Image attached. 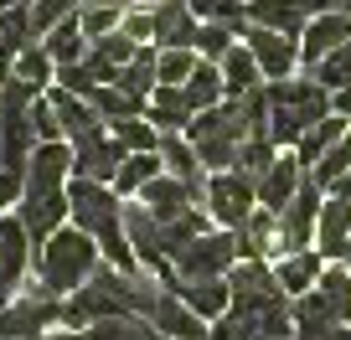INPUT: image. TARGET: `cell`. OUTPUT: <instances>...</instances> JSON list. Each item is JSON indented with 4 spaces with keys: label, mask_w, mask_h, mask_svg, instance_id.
Wrapping results in <instances>:
<instances>
[{
    "label": "cell",
    "mask_w": 351,
    "mask_h": 340,
    "mask_svg": "<svg viewBox=\"0 0 351 340\" xmlns=\"http://www.w3.org/2000/svg\"><path fill=\"white\" fill-rule=\"evenodd\" d=\"M300 181H305V165H300V155L289 150V155H274V165L258 176V207L263 211H285L289 207V196L300 191Z\"/></svg>",
    "instance_id": "ac0fdd59"
},
{
    "label": "cell",
    "mask_w": 351,
    "mask_h": 340,
    "mask_svg": "<svg viewBox=\"0 0 351 340\" xmlns=\"http://www.w3.org/2000/svg\"><path fill=\"white\" fill-rule=\"evenodd\" d=\"M202 232H207V211L202 207H191V211H181V217L176 222H165V248H186L191 237H202Z\"/></svg>",
    "instance_id": "7bdbcfd3"
},
{
    "label": "cell",
    "mask_w": 351,
    "mask_h": 340,
    "mask_svg": "<svg viewBox=\"0 0 351 340\" xmlns=\"http://www.w3.org/2000/svg\"><path fill=\"white\" fill-rule=\"evenodd\" d=\"M145 319H150L160 335H171V340H207L202 315H197L191 304H181L165 284H160V294H155V304H150V315H145Z\"/></svg>",
    "instance_id": "e0dca14e"
},
{
    "label": "cell",
    "mask_w": 351,
    "mask_h": 340,
    "mask_svg": "<svg viewBox=\"0 0 351 340\" xmlns=\"http://www.w3.org/2000/svg\"><path fill=\"white\" fill-rule=\"evenodd\" d=\"M155 73H160V83H171V88H181V83H186L191 77V67L202 62L197 57V47H155Z\"/></svg>",
    "instance_id": "74e56055"
},
{
    "label": "cell",
    "mask_w": 351,
    "mask_h": 340,
    "mask_svg": "<svg viewBox=\"0 0 351 340\" xmlns=\"http://www.w3.org/2000/svg\"><path fill=\"white\" fill-rule=\"evenodd\" d=\"M145 119H150L160 134H186V124L197 119V109H191L186 88H171V83H160V88L150 93V103H145Z\"/></svg>",
    "instance_id": "7402d4cb"
},
{
    "label": "cell",
    "mask_w": 351,
    "mask_h": 340,
    "mask_svg": "<svg viewBox=\"0 0 351 340\" xmlns=\"http://www.w3.org/2000/svg\"><path fill=\"white\" fill-rule=\"evenodd\" d=\"M346 42H351V16H341V11L310 16L305 36H300V62L315 67V62H326V57L336 52V47H346Z\"/></svg>",
    "instance_id": "2e32d148"
},
{
    "label": "cell",
    "mask_w": 351,
    "mask_h": 340,
    "mask_svg": "<svg viewBox=\"0 0 351 340\" xmlns=\"http://www.w3.org/2000/svg\"><path fill=\"white\" fill-rule=\"evenodd\" d=\"M124 237H130L134 263H140L145 274L160 278L165 268H171V248H165V222L155 217L145 201H140V207H124Z\"/></svg>",
    "instance_id": "9c48e42d"
},
{
    "label": "cell",
    "mask_w": 351,
    "mask_h": 340,
    "mask_svg": "<svg viewBox=\"0 0 351 340\" xmlns=\"http://www.w3.org/2000/svg\"><path fill=\"white\" fill-rule=\"evenodd\" d=\"M330 109L341 114V119H351V88H341V93H330Z\"/></svg>",
    "instance_id": "f907efd6"
},
{
    "label": "cell",
    "mask_w": 351,
    "mask_h": 340,
    "mask_svg": "<svg viewBox=\"0 0 351 340\" xmlns=\"http://www.w3.org/2000/svg\"><path fill=\"white\" fill-rule=\"evenodd\" d=\"M320 181L305 170V181H300V191L289 196L285 211H274V252L285 258V252H300L310 248V237H315V217H320Z\"/></svg>",
    "instance_id": "5b68a950"
},
{
    "label": "cell",
    "mask_w": 351,
    "mask_h": 340,
    "mask_svg": "<svg viewBox=\"0 0 351 340\" xmlns=\"http://www.w3.org/2000/svg\"><path fill=\"white\" fill-rule=\"evenodd\" d=\"M320 252H310V248H300V252H285L279 258V268H274V278H279V289H285L289 299L295 294H310V289L320 284Z\"/></svg>",
    "instance_id": "484cf974"
},
{
    "label": "cell",
    "mask_w": 351,
    "mask_h": 340,
    "mask_svg": "<svg viewBox=\"0 0 351 340\" xmlns=\"http://www.w3.org/2000/svg\"><path fill=\"white\" fill-rule=\"evenodd\" d=\"M77 5H83V0H32V36L42 42L57 21H67V16L77 11Z\"/></svg>",
    "instance_id": "b9f144b4"
},
{
    "label": "cell",
    "mask_w": 351,
    "mask_h": 340,
    "mask_svg": "<svg viewBox=\"0 0 351 340\" xmlns=\"http://www.w3.org/2000/svg\"><path fill=\"white\" fill-rule=\"evenodd\" d=\"M11 77H21L32 88H47V83H57V62H52V52H47L42 42H26L21 52H16V62H11Z\"/></svg>",
    "instance_id": "d6a6232c"
},
{
    "label": "cell",
    "mask_w": 351,
    "mask_h": 340,
    "mask_svg": "<svg viewBox=\"0 0 351 340\" xmlns=\"http://www.w3.org/2000/svg\"><path fill=\"white\" fill-rule=\"evenodd\" d=\"M150 21H155V47H191L197 42V26H202L186 0H155Z\"/></svg>",
    "instance_id": "44dd1931"
},
{
    "label": "cell",
    "mask_w": 351,
    "mask_h": 340,
    "mask_svg": "<svg viewBox=\"0 0 351 340\" xmlns=\"http://www.w3.org/2000/svg\"><path fill=\"white\" fill-rule=\"evenodd\" d=\"M160 165H165V176L186 181V186L202 196V186H207V165H202L197 144H191L186 134H160Z\"/></svg>",
    "instance_id": "603a6c76"
},
{
    "label": "cell",
    "mask_w": 351,
    "mask_h": 340,
    "mask_svg": "<svg viewBox=\"0 0 351 340\" xmlns=\"http://www.w3.org/2000/svg\"><path fill=\"white\" fill-rule=\"evenodd\" d=\"M186 140L197 144L202 165H212V170H232L243 140H248V124H243L238 99H222L217 109H202L197 119L186 124Z\"/></svg>",
    "instance_id": "277c9868"
},
{
    "label": "cell",
    "mask_w": 351,
    "mask_h": 340,
    "mask_svg": "<svg viewBox=\"0 0 351 340\" xmlns=\"http://www.w3.org/2000/svg\"><path fill=\"white\" fill-rule=\"evenodd\" d=\"M315 242H320V258H330V263H341V258L351 252V201H341V196L320 201Z\"/></svg>",
    "instance_id": "d6986e66"
},
{
    "label": "cell",
    "mask_w": 351,
    "mask_h": 340,
    "mask_svg": "<svg viewBox=\"0 0 351 340\" xmlns=\"http://www.w3.org/2000/svg\"><path fill=\"white\" fill-rule=\"evenodd\" d=\"M32 129H36V144H52V140H62V124H57V109H52V99H42L36 93V103H32Z\"/></svg>",
    "instance_id": "bcb514c9"
},
{
    "label": "cell",
    "mask_w": 351,
    "mask_h": 340,
    "mask_svg": "<svg viewBox=\"0 0 351 340\" xmlns=\"http://www.w3.org/2000/svg\"><path fill=\"white\" fill-rule=\"evenodd\" d=\"M315 294L326 299V309L341 319V325H351V268H346V263L326 268V274H320V284H315Z\"/></svg>",
    "instance_id": "e575fe53"
},
{
    "label": "cell",
    "mask_w": 351,
    "mask_h": 340,
    "mask_svg": "<svg viewBox=\"0 0 351 340\" xmlns=\"http://www.w3.org/2000/svg\"><path fill=\"white\" fill-rule=\"evenodd\" d=\"M274 155H279V144L269 140V134H248V140H243V150H238V165H232V170H238V176H248L253 186H258V176L269 170V165H274Z\"/></svg>",
    "instance_id": "8d00e7d4"
},
{
    "label": "cell",
    "mask_w": 351,
    "mask_h": 340,
    "mask_svg": "<svg viewBox=\"0 0 351 340\" xmlns=\"http://www.w3.org/2000/svg\"><path fill=\"white\" fill-rule=\"evenodd\" d=\"M232 242H238V258H263V252H274V211L258 207L238 232H232Z\"/></svg>",
    "instance_id": "836d02e7"
},
{
    "label": "cell",
    "mask_w": 351,
    "mask_h": 340,
    "mask_svg": "<svg viewBox=\"0 0 351 340\" xmlns=\"http://www.w3.org/2000/svg\"><path fill=\"white\" fill-rule=\"evenodd\" d=\"M140 201H145V207H150L160 222H176L181 211L197 207L202 196L186 186V181H176V176H155V181H145V186H140Z\"/></svg>",
    "instance_id": "cb8c5ba5"
},
{
    "label": "cell",
    "mask_w": 351,
    "mask_h": 340,
    "mask_svg": "<svg viewBox=\"0 0 351 340\" xmlns=\"http://www.w3.org/2000/svg\"><path fill=\"white\" fill-rule=\"evenodd\" d=\"M197 47L202 57H207V62H222V57H228V47H232V26H222V21H202L197 26Z\"/></svg>",
    "instance_id": "ee69618b"
},
{
    "label": "cell",
    "mask_w": 351,
    "mask_h": 340,
    "mask_svg": "<svg viewBox=\"0 0 351 340\" xmlns=\"http://www.w3.org/2000/svg\"><path fill=\"white\" fill-rule=\"evenodd\" d=\"M207 340H258V335H253V319L243 315V309H228V315L212 319Z\"/></svg>",
    "instance_id": "f6af8a7d"
},
{
    "label": "cell",
    "mask_w": 351,
    "mask_h": 340,
    "mask_svg": "<svg viewBox=\"0 0 351 340\" xmlns=\"http://www.w3.org/2000/svg\"><path fill=\"white\" fill-rule=\"evenodd\" d=\"M310 77H315L320 88H330V93L351 88V42H346V47H336L326 62H315V67H310Z\"/></svg>",
    "instance_id": "ab89813d"
},
{
    "label": "cell",
    "mask_w": 351,
    "mask_h": 340,
    "mask_svg": "<svg viewBox=\"0 0 351 340\" xmlns=\"http://www.w3.org/2000/svg\"><path fill=\"white\" fill-rule=\"evenodd\" d=\"M202 201H207V217L222 222V227H232V232L258 211V191H253V181L238 176V170H212L207 186H202Z\"/></svg>",
    "instance_id": "52a82bcc"
},
{
    "label": "cell",
    "mask_w": 351,
    "mask_h": 340,
    "mask_svg": "<svg viewBox=\"0 0 351 340\" xmlns=\"http://www.w3.org/2000/svg\"><path fill=\"white\" fill-rule=\"evenodd\" d=\"M62 325H67L62 299L42 294V289L0 304V340H32V335H47V330H62Z\"/></svg>",
    "instance_id": "8992f818"
},
{
    "label": "cell",
    "mask_w": 351,
    "mask_h": 340,
    "mask_svg": "<svg viewBox=\"0 0 351 340\" xmlns=\"http://www.w3.org/2000/svg\"><path fill=\"white\" fill-rule=\"evenodd\" d=\"M217 73H222V88H228V99H243V93L263 88V73H258V62H253V52H248L243 42L228 47V57L217 62Z\"/></svg>",
    "instance_id": "4316f807"
},
{
    "label": "cell",
    "mask_w": 351,
    "mask_h": 340,
    "mask_svg": "<svg viewBox=\"0 0 351 340\" xmlns=\"http://www.w3.org/2000/svg\"><path fill=\"white\" fill-rule=\"evenodd\" d=\"M47 99H52V109H57V124H62V140L67 144H77V140H88V134H104V129H109V119H104L88 99H77V93L57 88V93H47Z\"/></svg>",
    "instance_id": "ffe728a7"
},
{
    "label": "cell",
    "mask_w": 351,
    "mask_h": 340,
    "mask_svg": "<svg viewBox=\"0 0 351 340\" xmlns=\"http://www.w3.org/2000/svg\"><path fill=\"white\" fill-rule=\"evenodd\" d=\"M181 88H186V99H191V109H217L222 99H228V88H222V73H217V62H207V57H202L197 67H191V77L186 83H181Z\"/></svg>",
    "instance_id": "4dcf8cb0"
},
{
    "label": "cell",
    "mask_w": 351,
    "mask_h": 340,
    "mask_svg": "<svg viewBox=\"0 0 351 340\" xmlns=\"http://www.w3.org/2000/svg\"><path fill=\"white\" fill-rule=\"evenodd\" d=\"M300 11H305V16H326V11L351 16V0H300Z\"/></svg>",
    "instance_id": "c3c4849f"
},
{
    "label": "cell",
    "mask_w": 351,
    "mask_h": 340,
    "mask_svg": "<svg viewBox=\"0 0 351 340\" xmlns=\"http://www.w3.org/2000/svg\"><path fill=\"white\" fill-rule=\"evenodd\" d=\"M238 263V242L232 232H202L186 248L171 252V268L181 278H228V268Z\"/></svg>",
    "instance_id": "ba28073f"
},
{
    "label": "cell",
    "mask_w": 351,
    "mask_h": 340,
    "mask_svg": "<svg viewBox=\"0 0 351 340\" xmlns=\"http://www.w3.org/2000/svg\"><path fill=\"white\" fill-rule=\"evenodd\" d=\"M47 52H52V62L57 67H67V62H83V52H88V36H83V26H77V11L67 16V21H57L52 31H47Z\"/></svg>",
    "instance_id": "1f68e13d"
},
{
    "label": "cell",
    "mask_w": 351,
    "mask_h": 340,
    "mask_svg": "<svg viewBox=\"0 0 351 340\" xmlns=\"http://www.w3.org/2000/svg\"><path fill=\"white\" fill-rule=\"evenodd\" d=\"M124 155H130V150H124V144L114 140L109 129H104V134H88V140H77V144H73V176L114 186V176H119Z\"/></svg>",
    "instance_id": "4fadbf2b"
},
{
    "label": "cell",
    "mask_w": 351,
    "mask_h": 340,
    "mask_svg": "<svg viewBox=\"0 0 351 340\" xmlns=\"http://www.w3.org/2000/svg\"><path fill=\"white\" fill-rule=\"evenodd\" d=\"M326 114H336L330 109V88H320L315 77H279V83H269V140L274 144L295 150L300 134L315 119H326Z\"/></svg>",
    "instance_id": "3957f363"
},
{
    "label": "cell",
    "mask_w": 351,
    "mask_h": 340,
    "mask_svg": "<svg viewBox=\"0 0 351 340\" xmlns=\"http://www.w3.org/2000/svg\"><path fill=\"white\" fill-rule=\"evenodd\" d=\"M326 196H341V201H351V170H346V176H336V181H330V186H326Z\"/></svg>",
    "instance_id": "681fc988"
},
{
    "label": "cell",
    "mask_w": 351,
    "mask_h": 340,
    "mask_svg": "<svg viewBox=\"0 0 351 340\" xmlns=\"http://www.w3.org/2000/svg\"><path fill=\"white\" fill-rule=\"evenodd\" d=\"M155 57H160V52H155V47L145 42L140 52H134L130 62L119 67V88H124V93H134V99H150V93L160 88V73H155Z\"/></svg>",
    "instance_id": "f546056e"
},
{
    "label": "cell",
    "mask_w": 351,
    "mask_h": 340,
    "mask_svg": "<svg viewBox=\"0 0 351 340\" xmlns=\"http://www.w3.org/2000/svg\"><path fill=\"white\" fill-rule=\"evenodd\" d=\"M160 284L171 289L181 304H191L202 319H217V315H228V309H232V289H228V278H181L176 268H165Z\"/></svg>",
    "instance_id": "5bb4252c"
},
{
    "label": "cell",
    "mask_w": 351,
    "mask_h": 340,
    "mask_svg": "<svg viewBox=\"0 0 351 340\" xmlns=\"http://www.w3.org/2000/svg\"><path fill=\"white\" fill-rule=\"evenodd\" d=\"M16 207H21L16 217H21L26 237L42 248V242L62 227V217H67V186H62V191H21V201H16Z\"/></svg>",
    "instance_id": "9a60e30c"
},
{
    "label": "cell",
    "mask_w": 351,
    "mask_h": 340,
    "mask_svg": "<svg viewBox=\"0 0 351 340\" xmlns=\"http://www.w3.org/2000/svg\"><path fill=\"white\" fill-rule=\"evenodd\" d=\"M228 289H232V309H263V304H274V299H289L263 258H238L228 268Z\"/></svg>",
    "instance_id": "8fae6325"
},
{
    "label": "cell",
    "mask_w": 351,
    "mask_h": 340,
    "mask_svg": "<svg viewBox=\"0 0 351 340\" xmlns=\"http://www.w3.org/2000/svg\"><path fill=\"white\" fill-rule=\"evenodd\" d=\"M346 129H351V119H341V114H326V119H315L305 134H300V144H295L300 165L310 170V165H315V160H320V155H326V150H330V144H336Z\"/></svg>",
    "instance_id": "83f0119b"
},
{
    "label": "cell",
    "mask_w": 351,
    "mask_h": 340,
    "mask_svg": "<svg viewBox=\"0 0 351 340\" xmlns=\"http://www.w3.org/2000/svg\"><path fill=\"white\" fill-rule=\"evenodd\" d=\"M109 134H114V140H119L130 155H134V150H160V129H155L145 114H134V119H114Z\"/></svg>",
    "instance_id": "f35d334b"
},
{
    "label": "cell",
    "mask_w": 351,
    "mask_h": 340,
    "mask_svg": "<svg viewBox=\"0 0 351 340\" xmlns=\"http://www.w3.org/2000/svg\"><path fill=\"white\" fill-rule=\"evenodd\" d=\"M243 47L253 52V62H258V73L263 77H295V67H300V42L295 36H285V31H269V26H253V21H243Z\"/></svg>",
    "instance_id": "30bf717a"
},
{
    "label": "cell",
    "mask_w": 351,
    "mask_h": 340,
    "mask_svg": "<svg viewBox=\"0 0 351 340\" xmlns=\"http://www.w3.org/2000/svg\"><path fill=\"white\" fill-rule=\"evenodd\" d=\"M124 11H130V0H83V5H77V26H83L88 42H99V36L119 31Z\"/></svg>",
    "instance_id": "f1b7e54d"
},
{
    "label": "cell",
    "mask_w": 351,
    "mask_h": 340,
    "mask_svg": "<svg viewBox=\"0 0 351 340\" xmlns=\"http://www.w3.org/2000/svg\"><path fill=\"white\" fill-rule=\"evenodd\" d=\"M248 21L253 26H269V31H285V36H305L310 16L300 11V0H248Z\"/></svg>",
    "instance_id": "d4e9b609"
},
{
    "label": "cell",
    "mask_w": 351,
    "mask_h": 340,
    "mask_svg": "<svg viewBox=\"0 0 351 340\" xmlns=\"http://www.w3.org/2000/svg\"><path fill=\"white\" fill-rule=\"evenodd\" d=\"M99 268V242L83 227H57L52 237L36 248V289L52 299H67L83 289V278Z\"/></svg>",
    "instance_id": "7a4b0ae2"
},
{
    "label": "cell",
    "mask_w": 351,
    "mask_h": 340,
    "mask_svg": "<svg viewBox=\"0 0 351 340\" xmlns=\"http://www.w3.org/2000/svg\"><path fill=\"white\" fill-rule=\"evenodd\" d=\"M32 340H73V335H32Z\"/></svg>",
    "instance_id": "816d5d0a"
},
{
    "label": "cell",
    "mask_w": 351,
    "mask_h": 340,
    "mask_svg": "<svg viewBox=\"0 0 351 340\" xmlns=\"http://www.w3.org/2000/svg\"><path fill=\"white\" fill-rule=\"evenodd\" d=\"M346 170H351V129L341 134V140L330 144V150L320 155L315 165H310V176H315V181H320V191H326L330 181H336V176H346Z\"/></svg>",
    "instance_id": "60d3db41"
},
{
    "label": "cell",
    "mask_w": 351,
    "mask_h": 340,
    "mask_svg": "<svg viewBox=\"0 0 351 340\" xmlns=\"http://www.w3.org/2000/svg\"><path fill=\"white\" fill-rule=\"evenodd\" d=\"M67 217H73L77 227L88 232V237L99 242V252L109 258L114 268H124V274H140V263H134V248H130V237H124V201H119V191H114V186L77 176L73 186H67Z\"/></svg>",
    "instance_id": "6da1fadb"
},
{
    "label": "cell",
    "mask_w": 351,
    "mask_h": 340,
    "mask_svg": "<svg viewBox=\"0 0 351 340\" xmlns=\"http://www.w3.org/2000/svg\"><path fill=\"white\" fill-rule=\"evenodd\" d=\"M285 340H300V335H285Z\"/></svg>",
    "instance_id": "f5cc1de1"
},
{
    "label": "cell",
    "mask_w": 351,
    "mask_h": 340,
    "mask_svg": "<svg viewBox=\"0 0 351 340\" xmlns=\"http://www.w3.org/2000/svg\"><path fill=\"white\" fill-rule=\"evenodd\" d=\"M165 165H160V150H134V155H124V165H119V176H114V191H140L145 181H155Z\"/></svg>",
    "instance_id": "d590c367"
},
{
    "label": "cell",
    "mask_w": 351,
    "mask_h": 340,
    "mask_svg": "<svg viewBox=\"0 0 351 340\" xmlns=\"http://www.w3.org/2000/svg\"><path fill=\"white\" fill-rule=\"evenodd\" d=\"M32 248L36 242L26 237L21 217H0V304H11L21 294V278H26V263H32Z\"/></svg>",
    "instance_id": "7c38bea8"
},
{
    "label": "cell",
    "mask_w": 351,
    "mask_h": 340,
    "mask_svg": "<svg viewBox=\"0 0 351 340\" xmlns=\"http://www.w3.org/2000/svg\"><path fill=\"white\" fill-rule=\"evenodd\" d=\"M21 186H26V170H5L0 165V211L21 201Z\"/></svg>",
    "instance_id": "7dc6e473"
}]
</instances>
